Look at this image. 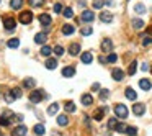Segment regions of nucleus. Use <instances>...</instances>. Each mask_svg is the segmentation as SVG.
Segmentation results:
<instances>
[{"mask_svg":"<svg viewBox=\"0 0 152 136\" xmlns=\"http://www.w3.org/2000/svg\"><path fill=\"white\" fill-rule=\"evenodd\" d=\"M54 54H56V56H62V54H64V48L62 46H56V48H54Z\"/></svg>","mask_w":152,"mask_h":136,"instance_id":"obj_39","label":"nucleus"},{"mask_svg":"<svg viewBox=\"0 0 152 136\" xmlns=\"http://www.w3.org/2000/svg\"><path fill=\"white\" fill-rule=\"evenodd\" d=\"M82 22H87V23H90V22H93L95 20V13H92L90 10H85L84 13H82Z\"/></svg>","mask_w":152,"mask_h":136,"instance_id":"obj_8","label":"nucleus"},{"mask_svg":"<svg viewBox=\"0 0 152 136\" xmlns=\"http://www.w3.org/2000/svg\"><path fill=\"white\" fill-rule=\"evenodd\" d=\"M10 7L13 8V10H18V8L23 7V0H12V2H10Z\"/></svg>","mask_w":152,"mask_h":136,"instance_id":"obj_23","label":"nucleus"},{"mask_svg":"<svg viewBox=\"0 0 152 136\" xmlns=\"http://www.w3.org/2000/svg\"><path fill=\"white\" fill-rule=\"evenodd\" d=\"M124 95H126V98H129V100H136V98H138V93H136L131 87H128V89H126Z\"/></svg>","mask_w":152,"mask_h":136,"instance_id":"obj_17","label":"nucleus"},{"mask_svg":"<svg viewBox=\"0 0 152 136\" xmlns=\"http://www.w3.org/2000/svg\"><path fill=\"white\" fill-rule=\"evenodd\" d=\"M103 0H93V8H102L103 7Z\"/></svg>","mask_w":152,"mask_h":136,"instance_id":"obj_45","label":"nucleus"},{"mask_svg":"<svg viewBox=\"0 0 152 136\" xmlns=\"http://www.w3.org/2000/svg\"><path fill=\"white\" fill-rule=\"evenodd\" d=\"M136 71H138V62L133 61L131 64H129V69H128V72H129V75H134Z\"/></svg>","mask_w":152,"mask_h":136,"instance_id":"obj_28","label":"nucleus"},{"mask_svg":"<svg viewBox=\"0 0 152 136\" xmlns=\"http://www.w3.org/2000/svg\"><path fill=\"white\" fill-rule=\"evenodd\" d=\"M51 53H53V49H51L49 46H43V48H41V54H43V56H46V57H48Z\"/></svg>","mask_w":152,"mask_h":136,"instance_id":"obj_36","label":"nucleus"},{"mask_svg":"<svg viewBox=\"0 0 152 136\" xmlns=\"http://www.w3.org/2000/svg\"><path fill=\"white\" fill-rule=\"evenodd\" d=\"M0 133H2V131H0Z\"/></svg>","mask_w":152,"mask_h":136,"instance_id":"obj_52","label":"nucleus"},{"mask_svg":"<svg viewBox=\"0 0 152 136\" xmlns=\"http://www.w3.org/2000/svg\"><path fill=\"white\" fill-rule=\"evenodd\" d=\"M116 59H118V56L115 53H110L108 54V57H106V62H116Z\"/></svg>","mask_w":152,"mask_h":136,"instance_id":"obj_38","label":"nucleus"},{"mask_svg":"<svg viewBox=\"0 0 152 136\" xmlns=\"http://www.w3.org/2000/svg\"><path fill=\"white\" fill-rule=\"evenodd\" d=\"M111 75H113V79H115V80H118V82L124 79V72L121 71V69H113V72H111Z\"/></svg>","mask_w":152,"mask_h":136,"instance_id":"obj_14","label":"nucleus"},{"mask_svg":"<svg viewBox=\"0 0 152 136\" xmlns=\"http://www.w3.org/2000/svg\"><path fill=\"white\" fill-rule=\"evenodd\" d=\"M12 93H13V97H15V98H20V97H21V89L15 87V89L12 90Z\"/></svg>","mask_w":152,"mask_h":136,"instance_id":"obj_41","label":"nucleus"},{"mask_svg":"<svg viewBox=\"0 0 152 136\" xmlns=\"http://www.w3.org/2000/svg\"><path fill=\"white\" fill-rule=\"evenodd\" d=\"M74 31H75V28L72 25H64L62 26V33H64V35H74Z\"/></svg>","mask_w":152,"mask_h":136,"instance_id":"obj_22","label":"nucleus"},{"mask_svg":"<svg viewBox=\"0 0 152 136\" xmlns=\"http://www.w3.org/2000/svg\"><path fill=\"white\" fill-rule=\"evenodd\" d=\"M108 97H110V92H108L106 89H103L102 92H100V98H102V100H105V98H108Z\"/></svg>","mask_w":152,"mask_h":136,"instance_id":"obj_40","label":"nucleus"},{"mask_svg":"<svg viewBox=\"0 0 152 136\" xmlns=\"http://www.w3.org/2000/svg\"><path fill=\"white\" fill-rule=\"evenodd\" d=\"M74 74H75V69L72 67V66H67V67L62 69V75H64V77H72Z\"/></svg>","mask_w":152,"mask_h":136,"instance_id":"obj_16","label":"nucleus"},{"mask_svg":"<svg viewBox=\"0 0 152 136\" xmlns=\"http://www.w3.org/2000/svg\"><path fill=\"white\" fill-rule=\"evenodd\" d=\"M139 87H141L142 90H149L151 89V82H149V79H141L139 80Z\"/></svg>","mask_w":152,"mask_h":136,"instance_id":"obj_21","label":"nucleus"},{"mask_svg":"<svg viewBox=\"0 0 152 136\" xmlns=\"http://www.w3.org/2000/svg\"><path fill=\"white\" fill-rule=\"evenodd\" d=\"M28 4L31 5V7H38V5L43 4V0H28Z\"/></svg>","mask_w":152,"mask_h":136,"instance_id":"obj_46","label":"nucleus"},{"mask_svg":"<svg viewBox=\"0 0 152 136\" xmlns=\"http://www.w3.org/2000/svg\"><path fill=\"white\" fill-rule=\"evenodd\" d=\"M43 98H44V95H43V93L39 92V90H33V92L30 93V100H31L33 103H39V102H41Z\"/></svg>","mask_w":152,"mask_h":136,"instance_id":"obj_5","label":"nucleus"},{"mask_svg":"<svg viewBox=\"0 0 152 136\" xmlns=\"http://www.w3.org/2000/svg\"><path fill=\"white\" fill-rule=\"evenodd\" d=\"M100 20H102L103 23H111L113 22V15H111L110 12H102V13H100Z\"/></svg>","mask_w":152,"mask_h":136,"instance_id":"obj_10","label":"nucleus"},{"mask_svg":"<svg viewBox=\"0 0 152 136\" xmlns=\"http://www.w3.org/2000/svg\"><path fill=\"white\" fill-rule=\"evenodd\" d=\"M133 113L138 115V116L144 115L146 113V105L144 103H134V105H133Z\"/></svg>","mask_w":152,"mask_h":136,"instance_id":"obj_6","label":"nucleus"},{"mask_svg":"<svg viewBox=\"0 0 152 136\" xmlns=\"http://www.w3.org/2000/svg\"><path fill=\"white\" fill-rule=\"evenodd\" d=\"M106 111H108V107H102V108H98V110H97L95 113H93V118H95L97 122H100V120L103 118V115H105Z\"/></svg>","mask_w":152,"mask_h":136,"instance_id":"obj_11","label":"nucleus"},{"mask_svg":"<svg viewBox=\"0 0 152 136\" xmlns=\"http://www.w3.org/2000/svg\"><path fill=\"white\" fill-rule=\"evenodd\" d=\"M115 113H116V116H118V118L124 120V118L128 116V108H126V105L118 103L116 107H115Z\"/></svg>","mask_w":152,"mask_h":136,"instance_id":"obj_1","label":"nucleus"},{"mask_svg":"<svg viewBox=\"0 0 152 136\" xmlns=\"http://www.w3.org/2000/svg\"><path fill=\"white\" fill-rule=\"evenodd\" d=\"M46 67L49 69V71H54V69L57 67V61H56V59H48V61H46Z\"/></svg>","mask_w":152,"mask_h":136,"instance_id":"obj_24","label":"nucleus"},{"mask_svg":"<svg viewBox=\"0 0 152 136\" xmlns=\"http://www.w3.org/2000/svg\"><path fill=\"white\" fill-rule=\"evenodd\" d=\"M26 131H28V128L25 125H20L12 131V136H26Z\"/></svg>","mask_w":152,"mask_h":136,"instance_id":"obj_7","label":"nucleus"},{"mask_svg":"<svg viewBox=\"0 0 152 136\" xmlns=\"http://www.w3.org/2000/svg\"><path fill=\"white\" fill-rule=\"evenodd\" d=\"M131 25H133V28H134V30H141V28H144V22H142V20H139V18L133 20Z\"/></svg>","mask_w":152,"mask_h":136,"instance_id":"obj_20","label":"nucleus"},{"mask_svg":"<svg viewBox=\"0 0 152 136\" xmlns=\"http://www.w3.org/2000/svg\"><path fill=\"white\" fill-rule=\"evenodd\" d=\"M48 41V35L46 33H38V35L35 36V43L36 44H44Z\"/></svg>","mask_w":152,"mask_h":136,"instance_id":"obj_13","label":"nucleus"},{"mask_svg":"<svg viewBox=\"0 0 152 136\" xmlns=\"http://www.w3.org/2000/svg\"><path fill=\"white\" fill-rule=\"evenodd\" d=\"M15 120H17L18 123H21L23 122V116H21V115H15Z\"/></svg>","mask_w":152,"mask_h":136,"instance_id":"obj_49","label":"nucleus"},{"mask_svg":"<svg viewBox=\"0 0 152 136\" xmlns=\"http://www.w3.org/2000/svg\"><path fill=\"white\" fill-rule=\"evenodd\" d=\"M0 2H2V0H0Z\"/></svg>","mask_w":152,"mask_h":136,"instance_id":"obj_51","label":"nucleus"},{"mask_svg":"<svg viewBox=\"0 0 152 136\" xmlns=\"http://www.w3.org/2000/svg\"><path fill=\"white\" fill-rule=\"evenodd\" d=\"M51 22H53V18H51L49 13H41V15H39V23H41L44 28H49Z\"/></svg>","mask_w":152,"mask_h":136,"instance_id":"obj_4","label":"nucleus"},{"mask_svg":"<svg viewBox=\"0 0 152 136\" xmlns=\"http://www.w3.org/2000/svg\"><path fill=\"white\" fill-rule=\"evenodd\" d=\"M92 89H93V90H98V89H100V84H93Z\"/></svg>","mask_w":152,"mask_h":136,"instance_id":"obj_50","label":"nucleus"},{"mask_svg":"<svg viewBox=\"0 0 152 136\" xmlns=\"http://www.w3.org/2000/svg\"><path fill=\"white\" fill-rule=\"evenodd\" d=\"M126 128H128L126 125H123V123H118V126H116V131H118V133H124V131H126Z\"/></svg>","mask_w":152,"mask_h":136,"instance_id":"obj_44","label":"nucleus"},{"mask_svg":"<svg viewBox=\"0 0 152 136\" xmlns=\"http://www.w3.org/2000/svg\"><path fill=\"white\" fill-rule=\"evenodd\" d=\"M64 17H66V18H72V17H74V12H72V8H64Z\"/></svg>","mask_w":152,"mask_h":136,"instance_id":"obj_37","label":"nucleus"},{"mask_svg":"<svg viewBox=\"0 0 152 136\" xmlns=\"http://www.w3.org/2000/svg\"><path fill=\"white\" fill-rule=\"evenodd\" d=\"M64 108H66V111H69V113H74L75 111V103L74 102H67V103L64 105Z\"/></svg>","mask_w":152,"mask_h":136,"instance_id":"obj_29","label":"nucleus"},{"mask_svg":"<svg viewBox=\"0 0 152 136\" xmlns=\"http://www.w3.org/2000/svg\"><path fill=\"white\" fill-rule=\"evenodd\" d=\"M5 100H7L8 103H12V102L15 100V97H13V93H12V92H7V93H5Z\"/></svg>","mask_w":152,"mask_h":136,"instance_id":"obj_42","label":"nucleus"},{"mask_svg":"<svg viewBox=\"0 0 152 136\" xmlns=\"http://www.w3.org/2000/svg\"><path fill=\"white\" fill-rule=\"evenodd\" d=\"M57 110H59V105H57V103H53L49 108H48V113H49V115H56Z\"/></svg>","mask_w":152,"mask_h":136,"instance_id":"obj_32","label":"nucleus"},{"mask_svg":"<svg viewBox=\"0 0 152 136\" xmlns=\"http://www.w3.org/2000/svg\"><path fill=\"white\" fill-rule=\"evenodd\" d=\"M54 12H56V13H61V12H62V5L56 4V5H54Z\"/></svg>","mask_w":152,"mask_h":136,"instance_id":"obj_47","label":"nucleus"},{"mask_svg":"<svg viewBox=\"0 0 152 136\" xmlns=\"http://www.w3.org/2000/svg\"><path fill=\"white\" fill-rule=\"evenodd\" d=\"M4 26L7 31H13L15 28H17V22H15L13 17H5L4 18Z\"/></svg>","mask_w":152,"mask_h":136,"instance_id":"obj_2","label":"nucleus"},{"mask_svg":"<svg viewBox=\"0 0 152 136\" xmlns=\"http://www.w3.org/2000/svg\"><path fill=\"white\" fill-rule=\"evenodd\" d=\"M141 69H142V71H149V69H151V66H149L147 62H144V64L141 66Z\"/></svg>","mask_w":152,"mask_h":136,"instance_id":"obj_48","label":"nucleus"},{"mask_svg":"<svg viewBox=\"0 0 152 136\" xmlns=\"http://www.w3.org/2000/svg\"><path fill=\"white\" fill-rule=\"evenodd\" d=\"M134 12H136V13H139V15L146 13V7L142 4H138V5H134Z\"/></svg>","mask_w":152,"mask_h":136,"instance_id":"obj_33","label":"nucleus"},{"mask_svg":"<svg viewBox=\"0 0 152 136\" xmlns=\"http://www.w3.org/2000/svg\"><path fill=\"white\" fill-rule=\"evenodd\" d=\"M82 62L84 64H90V62L93 61V56H92V53H82Z\"/></svg>","mask_w":152,"mask_h":136,"instance_id":"obj_19","label":"nucleus"},{"mask_svg":"<svg viewBox=\"0 0 152 136\" xmlns=\"http://www.w3.org/2000/svg\"><path fill=\"white\" fill-rule=\"evenodd\" d=\"M57 125H59V126H67L69 125L67 115H59V116H57Z\"/></svg>","mask_w":152,"mask_h":136,"instance_id":"obj_18","label":"nucleus"},{"mask_svg":"<svg viewBox=\"0 0 152 136\" xmlns=\"http://www.w3.org/2000/svg\"><path fill=\"white\" fill-rule=\"evenodd\" d=\"M82 105H85V107L93 105V97L90 95V93H84V95H82Z\"/></svg>","mask_w":152,"mask_h":136,"instance_id":"obj_12","label":"nucleus"},{"mask_svg":"<svg viewBox=\"0 0 152 136\" xmlns=\"http://www.w3.org/2000/svg\"><path fill=\"white\" fill-rule=\"evenodd\" d=\"M102 49H103V53H111V49H113L111 40H103L102 41Z\"/></svg>","mask_w":152,"mask_h":136,"instance_id":"obj_9","label":"nucleus"},{"mask_svg":"<svg viewBox=\"0 0 152 136\" xmlns=\"http://www.w3.org/2000/svg\"><path fill=\"white\" fill-rule=\"evenodd\" d=\"M0 125L2 126H10V120L5 118V116H0Z\"/></svg>","mask_w":152,"mask_h":136,"instance_id":"obj_43","label":"nucleus"},{"mask_svg":"<svg viewBox=\"0 0 152 136\" xmlns=\"http://www.w3.org/2000/svg\"><path fill=\"white\" fill-rule=\"evenodd\" d=\"M23 85H25L26 89H33V87L36 85V80L35 79H25L23 80Z\"/></svg>","mask_w":152,"mask_h":136,"instance_id":"obj_26","label":"nucleus"},{"mask_svg":"<svg viewBox=\"0 0 152 136\" xmlns=\"http://www.w3.org/2000/svg\"><path fill=\"white\" fill-rule=\"evenodd\" d=\"M80 33L84 36H89V35H92V33H93V28H92V26H84V28L80 30Z\"/></svg>","mask_w":152,"mask_h":136,"instance_id":"obj_30","label":"nucleus"},{"mask_svg":"<svg viewBox=\"0 0 152 136\" xmlns=\"http://www.w3.org/2000/svg\"><path fill=\"white\" fill-rule=\"evenodd\" d=\"M116 126H118V118L108 120V129H115V131H116Z\"/></svg>","mask_w":152,"mask_h":136,"instance_id":"obj_27","label":"nucleus"},{"mask_svg":"<svg viewBox=\"0 0 152 136\" xmlns=\"http://www.w3.org/2000/svg\"><path fill=\"white\" fill-rule=\"evenodd\" d=\"M69 53H71V56H77V54L80 53V44H79V43H72L71 46H69Z\"/></svg>","mask_w":152,"mask_h":136,"instance_id":"obj_15","label":"nucleus"},{"mask_svg":"<svg viewBox=\"0 0 152 136\" xmlns=\"http://www.w3.org/2000/svg\"><path fill=\"white\" fill-rule=\"evenodd\" d=\"M152 44V35H144L142 36V46H151Z\"/></svg>","mask_w":152,"mask_h":136,"instance_id":"obj_25","label":"nucleus"},{"mask_svg":"<svg viewBox=\"0 0 152 136\" xmlns=\"http://www.w3.org/2000/svg\"><path fill=\"white\" fill-rule=\"evenodd\" d=\"M33 20V12L30 10H25L20 13V23H23V25H28V23H31Z\"/></svg>","mask_w":152,"mask_h":136,"instance_id":"obj_3","label":"nucleus"},{"mask_svg":"<svg viewBox=\"0 0 152 136\" xmlns=\"http://www.w3.org/2000/svg\"><path fill=\"white\" fill-rule=\"evenodd\" d=\"M35 133L38 136H43V135H44V125H36L35 126Z\"/></svg>","mask_w":152,"mask_h":136,"instance_id":"obj_34","label":"nucleus"},{"mask_svg":"<svg viewBox=\"0 0 152 136\" xmlns=\"http://www.w3.org/2000/svg\"><path fill=\"white\" fill-rule=\"evenodd\" d=\"M124 133H128L129 136H136V135H138V129H136L134 126H128V128H126V131H124Z\"/></svg>","mask_w":152,"mask_h":136,"instance_id":"obj_35","label":"nucleus"},{"mask_svg":"<svg viewBox=\"0 0 152 136\" xmlns=\"http://www.w3.org/2000/svg\"><path fill=\"white\" fill-rule=\"evenodd\" d=\"M8 48H18L20 46V41L17 40V38H12V40H8Z\"/></svg>","mask_w":152,"mask_h":136,"instance_id":"obj_31","label":"nucleus"}]
</instances>
